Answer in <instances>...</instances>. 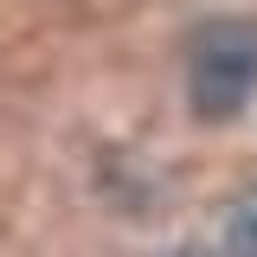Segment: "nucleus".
<instances>
[{"instance_id": "1", "label": "nucleus", "mask_w": 257, "mask_h": 257, "mask_svg": "<svg viewBox=\"0 0 257 257\" xmlns=\"http://www.w3.org/2000/svg\"><path fill=\"white\" fill-rule=\"evenodd\" d=\"M257 96V20H206L187 45V103L199 122H231Z\"/></svg>"}, {"instance_id": "2", "label": "nucleus", "mask_w": 257, "mask_h": 257, "mask_svg": "<svg viewBox=\"0 0 257 257\" xmlns=\"http://www.w3.org/2000/svg\"><path fill=\"white\" fill-rule=\"evenodd\" d=\"M225 257H257V187L225 212Z\"/></svg>"}, {"instance_id": "3", "label": "nucleus", "mask_w": 257, "mask_h": 257, "mask_svg": "<svg viewBox=\"0 0 257 257\" xmlns=\"http://www.w3.org/2000/svg\"><path fill=\"white\" fill-rule=\"evenodd\" d=\"M180 257H206V251H180Z\"/></svg>"}]
</instances>
